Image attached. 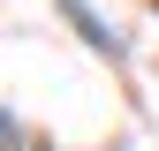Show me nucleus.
Returning a JSON list of instances; mask_svg holds the SVG:
<instances>
[{"label":"nucleus","mask_w":159,"mask_h":151,"mask_svg":"<svg viewBox=\"0 0 159 151\" xmlns=\"http://www.w3.org/2000/svg\"><path fill=\"white\" fill-rule=\"evenodd\" d=\"M61 8H68V23H76V30H84V38H91V45H106V53H121V38H114L106 23H98V15L84 8V0H61Z\"/></svg>","instance_id":"obj_1"},{"label":"nucleus","mask_w":159,"mask_h":151,"mask_svg":"<svg viewBox=\"0 0 159 151\" xmlns=\"http://www.w3.org/2000/svg\"><path fill=\"white\" fill-rule=\"evenodd\" d=\"M0 151H46V144H38L30 128L15 121V113H0Z\"/></svg>","instance_id":"obj_2"}]
</instances>
